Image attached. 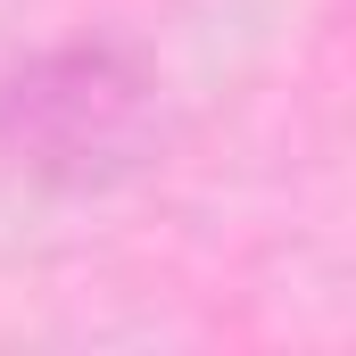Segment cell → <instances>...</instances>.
Returning <instances> with one entry per match:
<instances>
[{
    "label": "cell",
    "instance_id": "1",
    "mask_svg": "<svg viewBox=\"0 0 356 356\" xmlns=\"http://www.w3.org/2000/svg\"><path fill=\"white\" fill-rule=\"evenodd\" d=\"M166 75L141 42L67 33L0 75V166L50 199H116L166 158Z\"/></svg>",
    "mask_w": 356,
    "mask_h": 356
}]
</instances>
